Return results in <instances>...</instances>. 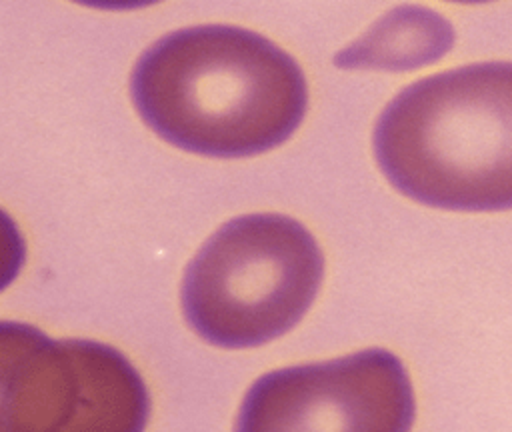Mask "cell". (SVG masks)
<instances>
[{
	"instance_id": "1",
	"label": "cell",
	"mask_w": 512,
	"mask_h": 432,
	"mask_svg": "<svg viewBox=\"0 0 512 432\" xmlns=\"http://www.w3.org/2000/svg\"><path fill=\"white\" fill-rule=\"evenodd\" d=\"M130 96L162 140L210 158H246L284 144L308 108L300 64L266 36L230 24L158 38L134 64Z\"/></svg>"
},
{
	"instance_id": "2",
	"label": "cell",
	"mask_w": 512,
	"mask_h": 432,
	"mask_svg": "<svg viewBox=\"0 0 512 432\" xmlns=\"http://www.w3.org/2000/svg\"><path fill=\"white\" fill-rule=\"evenodd\" d=\"M374 158L404 196L444 210L512 208V62L426 76L380 112Z\"/></svg>"
},
{
	"instance_id": "3",
	"label": "cell",
	"mask_w": 512,
	"mask_h": 432,
	"mask_svg": "<svg viewBox=\"0 0 512 432\" xmlns=\"http://www.w3.org/2000/svg\"><path fill=\"white\" fill-rule=\"evenodd\" d=\"M324 256L286 214H244L222 224L186 266L180 304L188 326L218 348H256L290 332L310 310Z\"/></svg>"
},
{
	"instance_id": "4",
	"label": "cell",
	"mask_w": 512,
	"mask_h": 432,
	"mask_svg": "<svg viewBox=\"0 0 512 432\" xmlns=\"http://www.w3.org/2000/svg\"><path fill=\"white\" fill-rule=\"evenodd\" d=\"M150 394L114 346L0 326V428L8 432H138Z\"/></svg>"
},
{
	"instance_id": "5",
	"label": "cell",
	"mask_w": 512,
	"mask_h": 432,
	"mask_svg": "<svg viewBox=\"0 0 512 432\" xmlns=\"http://www.w3.org/2000/svg\"><path fill=\"white\" fill-rule=\"evenodd\" d=\"M416 416L402 360L384 348L262 374L244 394L236 430L406 432Z\"/></svg>"
},
{
	"instance_id": "6",
	"label": "cell",
	"mask_w": 512,
	"mask_h": 432,
	"mask_svg": "<svg viewBox=\"0 0 512 432\" xmlns=\"http://www.w3.org/2000/svg\"><path fill=\"white\" fill-rule=\"evenodd\" d=\"M452 24L436 10L402 4L380 16L334 56L342 70L408 72L438 62L454 44Z\"/></svg>"
},
{
	"instance_id": "7",
	"label": "cell",
	"mask_w": 512,
	"mask_h": 432,
	"mask_svg": "<svg viewBox=\"0 0 512 432\" xmlns=\"http://www.w3.org/2000/svg\"><path fill=\"white\" fill-rule=\"evenodd\" d=\"M74 2L88 8H98V10H136V8L156 4L160 0H74Z\"/></svg>"
},
{
	"instance_id": "8",
	"label": "cell",
	"mask_w": 512,
	"mask_h": 432,
	"mask_svg": "<svg viewBox=\"0 0 512 432\" xmlns=\"http://www.w3.org/2000/svg\"><path fill=\"white\" fill-rule=\"evenodd\" d=\"M452 2H464V4H476V2H488V0H452Z\"/></svg>"
}]
</instances>
